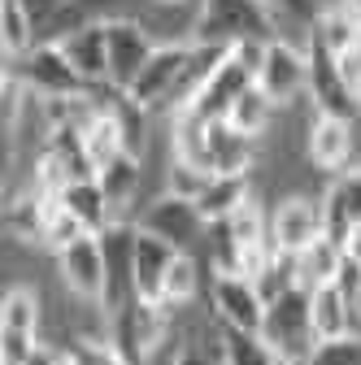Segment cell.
<instances>
[{
    "mask_svg": "<svg viewBox=\"0 0 361 365\" xmlns=\"http://www.w3.org/2000/svg\"><path fill=\"white\" fill-rule=\"evenodd\" d=\"M174 157L192 161L209 174H253L257 165V140L244 135L231 118H174Z\"/></svg>",
    "mask_w": 361,
    "mask_h": 365,
    "instance_id": "6da1fadb",
    "label": "cell"
},
{
    "mask_svg": "<svg viewBox=\"0 0 361 365\" xmlns=\"http://www.w3.org/2000/svg\"><path fill=\"white\" fill-rule=\"evenodd\" d=\"M283 35L279 14L265 0H200V14L192 26V39L235 48L240 39H275Z\"/></svg>",
    "mask_w": 361,
    "mask_h": 365,
    "instance_id": "7a4b0ae2",
    "label": "cell"
},
{
    "mask_svg": "<svg viewBox=\"0 0 361 365\" xmlns=\"http://www.w3.org/2000/svg\"><path fill=\"white\" fill-rule=\"evenodd\" d=\"M5 74H14L35 101H66L87 91L83 74L74 70L61 43H31L22 57H5Z\"/></svg>",
    "mask_w": 361,
    "mask_h": 365,
    "instance_id": "3957f363",
    "label": "cell"
},
{
    "mask_svg": "<svg viewBox=\"0 0 361 365\" xmlns=\"http://www.w3.org/2000/svg\"><path fill=\"white\" fill-rule=\"evenodd\" d=\"M261 335L275 344L279 356L305 365L309 352L318 348V327H313V304H309V287H288L275 300H265V322Z\"/></svg>",
    "mask_w": 361,
    "mask_h": 365,
    "instance_id": "277c9868",
    "label": "cell"
},
{
    "mask_svg": "<svg viewBox=\"0 0 361 365\" xmlns=\"http://www.w3.org/2000/svg\"><path fill=\"white\" fill-rule=\"evenodd\" d=\"M192 53H196V39H174V43H157L144 74L131 83L126 96L135 105H144L148 113L166 109L174 113V101H178V87H183V74L192 66Z\"/></svg>",
    "mask_w": 361,
    "mask_h": 365,
    "instance_id": "5b68a950",
    "label": "cell"
},
{
    "mask_svg": "<svg viewBox=\"0 0 361 365\" xmlns=\"http://www.w3.org/2000/svg\"><path fill=\"white\" fill-rule=\"evenodd\" d=\"M209 309H213V322L231 331H261L265 322V296L244 269H213Z\"/></svg>",
    "mask_w": 361,
    "mask_h": 365,
    "instance_id": "8992f818",
    "label": "cell"
},
{
    "mask_svg": "<svg viewBox=\"0 0 361 365\" xmlns=\"http://www.w3.org/2000/svg\"><path fill=\"white\" fill-rule=\"evenodd\" d=\"M57 274L74 300L83 304H105V287H109V269H105V240L101 231H87L74 244H66L57 252Z\"/></svg>",
    "mask_w": 361,
    "mask_h": 365,
    "instance_id": "52a82bcc",
    "label": "cell"
},
{
    "mask_svg": "<svg viewBox=\"0 0 361 365\" xmlns=\"http://www.w3.org/2000/svg\"><path fill=\"white\" fill-rule=\"evenodd\" d=\"M140 226H144V231H153V235H161L166 244H174L178 252H196L205 244V235L213 231V226L205 222V213L196 209V200L183 196V192L157 196L148 205V213L140 217Z\"/></svg>",
    "mask_w": 361,
    "mask_h": 365,
    "instance_id": "ba28073f",
    "label": "cell"
},
{
    "mask_svg": "<svg viewBox=\"0 0 361 365\" xmlns=\"http://www.w3.org/2000/svg\"><path fill=\"white\" fill-rule=\"evenodd\" d=\"M305 48H309V101H313V113H340V118H357V96L340 70V57L335 48L305 31Z\"/></svg>",
    "mask_w": 361,
    "mask_h": 365,
    "instance_id": "9c48e42d",
    "label": "cell"
},
{
    "mask_svg": "<svg viewBox=\"0 0 361 365\" xmlns=\"http://www.w3.org/2000/svg\"><path fill=\"white\" fill-rule=\"evenodd\" d=\"M257 87L270 91L279 105H292L300 91H309V48L296 43V39H288V35H275L265 43Z\"/></svg>",
    "mask_w": 361,
    "mask_h": 365,
    "instance_id": "30bf717a",
    "label": "cell"
},
{
    "mask_svg": "<svg viewBox=\"0 0 361 365\" xmlns=\"http://www.w3.org/2000/svg\"><path fill=\"white\" fill-rule=\"evenodd\" d=\"M327 235L322 196H283L270 209V244L283 252H305Z\"/></svg>",
    "mask_w": 361,
    "mask_h": 365,
    "instance_id": "8fae6325",
    "label": "cell"
},
{
    "mask_svg": "<svg viewBox=\"0 0 361 365\" xmlns=\"http://www.w3.org/2000/svg\"><path fill=\"white\" fill-rule=\"evenodd\" d=\"M135 235H140V222H109L101 240H105V269H109V287H105V313L126 309L131 300H140L135 292Z\"/></svg>",
    "mask_w": 361,
    "mask_h": 365,
    "instance_id": "7c38bea8",
    "label": "cell"
},
{
    "mask_svg": "<svg viewBox=\"0 0 361 365\" xmlns=\"http://www.w3.org/2000/svg\"><path fill=\"white\" fill-rule=\"evenodd\" d=\"M105 35H109V87L131 91V83L144 74L157 39L135 18H105Z\"/></svg>",
    "mask_w": 361,
    "mask_h": 365,
    "instance_id": "4fadbf2b",
    "label": "cell"
},
{
    "mask_svg": "<svg viewBox=\"0 0 361 365\" xmlns=\"http://www.w3.org/2000/svg\"><path fill=\"white\" fill-rule=\"evenodd\" d=\"M248 83H257L253 70H248L235 53H227V57H222V61L209 70V78L196 87V96H192V105H188L183 113H188V118H200V122H209V118H227L231 105L240 101V91H244Z\"/></svg>",
    "mask_w": 361,
    "mask_h": 365,
    "instance_id": "5bb4252c",
    "label": "cell"
},
{
    "mask_svg": "<svg viewBox=\"0 0 361 365\" xmlns=\"http://www.w3.org/2000/svg\"><path fill=\"white\" fill-rule=\"evenodd\" d=\"M357 153V118L340 113H313L309 126V161L322 174H344Z\"/></svg>",
    "mask_w": 361,
    "mask_h": 365,
    "instance_id": "9a60e30c",
    "label": "cell"
},
{
    "mask_svg": "<svg viewBox=\"0 0 361 365\" xmlns=\"http://www.w3.org/2000/svg\"><path fill=\"white\" fill-rule=\"evenodd\" d=\"M66 57L74 61V70L83 74L87 87H105L109 83V35H105V18H87L83 26H74L61 39Z\"/></svg>",
    "mask_w": 361,
    "mask_h": 365,
    "instance_id": "2e32d148",
    "label": "cell"
},
{
    "mask_svg": "<svg viewBox=\"0 0 361 365\" xmlns=\"http://www.w3.org/2000/svg\"><path fill=\"white\" fill-rule=\"evenodd\" d=\"M322 217L331 240H344L361 222V165H348L344 174L331 178V187L322 192Z\"/></svg>",
    "mask_w": 361,
    "mask_h": 365,
    "instance_id": "e0dca14e",
    "label": "cell"
},
{
    "mask_svg": "<svg viewBox=\"0 0 361 365\" xmlns=\"http://www.w3.org/2000/svg\"><path fill=\"white\" fill-rule=\"evenodd\" d=\"M174 257H178L174 244H166L161 235H153V231L140 226V235H135V292H140V300H157Z\"/></svg>",
    "mask_w": 361,
    "mask_h": 365,
    "instance_id": "ac0fdd59",
    "label": "cell"
},
{
    "mask_svg": "<svg viewBox=\"0 0 361 365\" xmlns=\"http://www.w3.org/2000/svg\"><path fill=\"white\" fill-rule=\"evenodd\" d=\"M57 200L87 226V231H105V226L113 222V205L101 187V178L96 174H83V178H70L66 187L57 192Z\"/></svg>",
    "mask_w": 361,
    "mask_h": 365,
    "instance_id": "d6986e66",
    "label": "cell"
},
{
    "mask_svg": "<svg viewBox=\"0 0 361 365\" xmlns=\"http://www.w3.org/2000/svg\"><path fill=\"white\" fill-rule=\"evenodd\" d=\"M248 200H253L248 174H213V178L205 182V192L196 196V209L205 213V222H209V226H218V222L235 217Z\"/></svg>",
    "mask_w": 361,
    "mask_h": 365,
    "instance_id": "ffe728a7",
    "label": "cell"
},
{
    "mask_svg": "<svg viewBox=\"0 0 361 365\" xmlns=\"http://www.w3.org/2000/svg\"><path fill=\"white\" fill-rule=\"evenodd\" d=\"M309 304H313V327H318V339H331V335H348V331H361L357 304L344 296V287H340V283L313 287V292H309Z\"/></svg>",
    "mask_w": 361,
    "mask_h": 365,
    "instance_id": "44dd1931",
    "label": "cell"
},
{
    "mask_svg": "<svg viewBox=\"0 0 361 365\" xmlns=\"http://www.w3.org/2000/svg\"><path fill=\"white\" fill-rule=\"evenodd\" d=\"M96 178H101V187H105V196L113 205V222H126V209H131L135 196H140V178H144L140 153H118L113 161H105L96 170Z\"/></svg>",
    "mask_w": 361,
    "mask_h": 365,
    "instance_id": "7402d4cb",
    "label": "cell"
},
{
    "mask_svg": "<svg viewBox=\"0 0 361 365\" xmlns=\"http://www.w3.org/2000/svg\"><path fill=\"white\" fill-rule=\"evenodd\" d=\"M340 265H344V244L331 240V235H322L318 244H309L305 252H296V283L309 287V292L313 287H327V283H335Z\"/></svg>",
    "mask_w": 361,
    "mask_h": 365,
    "instance_id": "603a6c76",
    "label": "cell"
},
{
    "mask_svg": "<svg viewBox=\"0 0 361 365\" xmlns=\"http://www.w3.org/2000/svg\"><path fill=\"white\" fill-rule=\"evenodd\" d=\"M196 292H200V261H196V252H178L170 261V269H166V283L157 292V304L178 313V309H188L196 300Z\"/></svg>",
    "mask_w": 361,
    "mask_h": 365,
    "instance_id": "cb8c5ba5",
    "label": "cell"
},
{
    "mask_svg": "<svg viewBox=\"0 0 361 365\" xmlns=\"http://www.w3.org/2000/svg\"><path fill=\"white\" fill-rule=\"evenodd\" d=\"M283 105L275 101V96H270V91H261L257 83H248L244 91H240V101L231 105V122L244 130V135H253V140H261V135L270 130V122H275V113H279Z\"/></svg>",
    "mask_w": 361,
    "mask_h": 365,
    "instance_id": "d4e9b609",
    "label": "cell"
},
{
    "mask_svg": "<svg viewBox=\"0 0 361 365\" xmlns=\"http://www.w3.org/2000/svg\"><path fill=\"white\" fill-rule=\"evenodd\" d=\"M222 339V365H275L279 352L261 331H231V327H218Z\"/></svg>",
    "mask_w": 361,
    "mask_h": 365,
    "instance_id": "484cf974",
    "label": "cell"
},
{
    "mask_svg": "<svg viewBox=\"0 0 361 365\" xmlns=\"http://www.w3.org/2000/svg\"><path fill=\"white\" fill-rule=\"evenodd\" d=\"M0 331L39 335V300H35L31 287H5V304H0Z\"/></svg>",
    "mask_w": 361,
    "mask_h": 365,
    "instance_id": "4316f807",
    "label": "cell"
},
{
    "mask_svg": "<svg viewBox=\"0 0 361 365\" xmlns=\"http://www.w3.org/2000/svg\"><path fill=\"white\" fill-rule=\"evenodd\" d=\"M0 43H5V57H22L35 43V26L22 0H0Z\"/></svg>",
    "mask_w": 361,
    "mask_h": 365,
    "instance_id": "83f0119b",
    "label": "cell"
},
{
    "mask_svg": "<svg viewBox=\"0 0 361 365\" xmlns=\"http://www.w3.org/2000/svg\"><path fill=\"white\" fill-rule=\"evenodd\" d=\"M305 365H361V331L318 339V348L309 352Z\"/></svg>",
    "mask_w": 361,
    "mask_h": 365,
    "instance_id": "f1b7e54d",
    "label": "cell"
},
{
    "mask_svg": "<svg viewBox=\"0 0 361 365\" xmlns=\"http://www.w3.org/2000/svg\"><path fill=\"white\" fill-rule=\"evenodd\" d=\"M66 352H70L78 365H131L126 352H122L109 335H78Z\"/></svg>",
    "mask_w": 361,
    "mask_h": 365,
    "instance_id": "f546056e",
    "label": "cell"
},
{
    "mask_svg": "<svg viewBox=\"0 0 361 365\" xmlns=\"http://www.w3.org/2000/svg\"><path fill=\"white\" fill-rule=\"evenodd\" d=\"M270 9H275L279 18H292V22H305V31H309V22L318 18V0H265Z\"/></svg>",
    "mask_w": 361,
    "mask_h": 365,
    "instance_id": "4dcf8cb0",
    "label": "cell"
},
{
    "mask_svg": "<svg viewBox=\"0 0 361 365\" xmlns=\"http://www.w3.org/2000/svg\"><path fill=\"white\" fill-rule=\"evenodd\" d=\"M178 365H222V352H218V348L205 352V348H192V344H188L183 356H178Z\"/></svg>",
    "mask_w": 361,
    "mask_h": 365,
    "instance_id": "1f68e13d",
    "label": "cell"
},
{
    "mask_svg": "<svg viewBox=\"0 0 361 365\" xmlns=\"http://www.w3.org/2000/svg\"><path fill=\"white\" fill-rule=\"evenodd\" d=\"M340 244H344V252H348V257H352V261H361V222H357V226H352V231H348V235H344V240H340Z\"/></svg>",
    "mask_w": 361,
    "mask_h": 365,
    "instance_id": "d6a6232c",
    "label": "cell"
},
{
    "mask_svg": "<svg viewBox=\"0 0 361 365\" xmlns=\"http://www.w3.org/2000/svg\"><path fill=\"white\" fill-rule=\"evenodd\" d=\"M57 365H78V361H74L70 352H61V356H57Z\"/></svg>",
    "mask_w": 361,
    "mask_h": 365,
    "instance_id": "836d02e7",
    "label": "cell"
},
{
    "mask_svg": "<svg viewBox=\"0 0 361 365\" xmlns=\"http://www.w3.org/2000/svg\"><path fill=\"white\" fill-rule=\"evenodd\" d=\"M275 365H296V361H288V356H279V361H275Z\"/></svg>",
    "mask_w": 361,
    "mask_h": 365,
    "instance_id": "e575fe53",
    "label": "cell"
},
{
    "mask_svg": "<svg viewBox=\"0 0 361 365\" xmlns=\"http://www.w3.org/2000/svg\"><path fill=\"white\" fill-rule=\"evenodd\" d=\"M352 5H357V9H361V0H352Z\"/></svg>",
    "mask_w": 361,
    "mask_h": 365,
    "instance_id": "d590c367",
    "label": "cell"
},
{
    "mask_svg": "<svg viewBox=\"0 0 361 365\" xmlns=\"http://www.w3.org/2000/svg\"><path fill=\"white\" fill-rule=\"evenodd\" d=\"M83 5H92V0H83Z\"/></svg>",
    "mask_w": 361,
    "mask_h": 365,
    "instance_id": "8d00e7d4",
    "label": "cell"
}]
</instances>
